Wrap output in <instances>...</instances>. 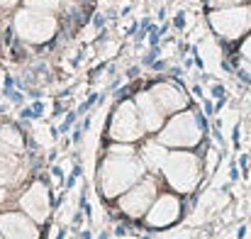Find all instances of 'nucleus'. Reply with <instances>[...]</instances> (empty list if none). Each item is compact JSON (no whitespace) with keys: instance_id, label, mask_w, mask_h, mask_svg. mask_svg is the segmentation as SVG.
<instances>
[{"instance_id":"nucleus-1","label":"nucleus","mask_w":251,"mask_h":239,"mask_svg":"<svg viewBox=\"0 0 251 239\" xmlns=\"http://www.w3.org/2000/svg\"><path fill=\"white\" fill-rule=\"evenodd\" d=\"M142 173H144L142 157H137L134 149L127 144H115L110 149L107 159L102 161V168H100L102 193L107 198H117V195L127 193L134 183H139Z\"/></svg>"},{"instance_id":"nucleus-2","label":"nucleus","mask_w":251,"mask_h":239,"mask_svg":"<svg viewBox=\"0 0 251 239\" xmlns=\"http://www.w3.org/2000/svg\"><path fill=\"white\" fill-rule=\"evenodd\" d=\"M164 176H166L168 186L178 193H190L195 190L198 181H200V161L198 157L188 154V152H173L168 154L164 163Z\"/></svg>"},{"instance_id":"nucleus-3","label":"nucleus","mask_w":251,"mask_h":239,"mask_svg":"<svg viewBox=\"0 0 251 239\" xmlns=\"http://www.w3.org/2000/svg\"><path fill=\"white\" fill-rule=\"evenodd\" d=\"M202 137V127L198 122V117L193 112H180L176 117H171L159 142L164 147H195Z\"/></svg>"},{"instance_id":"nucleus-4","label":"nucleus","mask_w":251,"mask_h":239,"mask_svg":"<svg viewBox=\"0 0 251 239\" xmlns=\"http://www.w3.org/2000/svg\"><path fill=\"white\" fill-rule=\"evenodd\" d=\"M212 29L225 39H237L247 29H251V7L249 5H234V7H220L210 15Z\"/></svg>"},{"instance_id":"nucleus-5","label":"nucleus","mask_w":251,"mask_h":239,"mask_svg":"<svg viewBox=\"0 0 251 239\" xmlns=\"http://www.w3.org/2000/svg\"><path fill=\"white\" fill-rule=\"evenodd\" d=\"M15 25H17L20 37L25 42H32V44H42V42H47L56 32L54 17L47 15V12H37V10H22V12H17Z\"/></svg>"},{"instance_id":"nucleus-6","label":"nucleus","mask_w":251,"mask_h":239,"mask_svg":"<svg viewBox=\"0 0 251 239\" xmlns=\"http://www.w3.org/2000/svg\"><path fill=\"white\" fill-rule=\"evenodd\" d=\"M144 132H147V130H144L142 120H139L137 105H132V103L120 105V110L115 112L112 125H110V137H112L115 142L129 144V142H137Z\"/></svg>"},{"instance_id":"nucleus-7","label":"nucleus","mask_w":251,"mask_h":239,"mask_svg":"<svg viewBox=\"0 0 251 239\" xmlns=\"http://www.w3.org/2000/svg\"><path fill=\"white\" fill-rule=\"evenodd\" d=\"M154 200H156V183L151 178H144V181L134 183L127 193H122L120 208L129 217H142V215L149 212V208H151Z\"/></svg>"},{"instance_id":"nucleus-8","label":"nucleus","mask_w":251,"mask_h":239,"mask_svg":"<svg viewBox=\"0 0 251 239\" xmlns=\"http://www.w3.org/2000/svg\"><path fill=\"white\" fill-rule=\"evenodd\" d=\"M178 215H180V200L176 195H159L147 212V225L149 227H168L178 220Z\"/></svg>"},{"instance_id":"nucleus-9","label":"nucleus","mask_w":251,"mask_h":239,"mask_svg":"<svg viewBox=\"0 0 251 239\" xmlns=\"http://www.w3.org/2000/svg\"><path fill=\"white\" fill-rule=\"evenodd\" d=\"M20 205H22V210H25L34 222H44V220L49 217V210H51V205H49V193H47V188H44L42 183L29 186V190L20 198Z\"/></svg>"},{"instance_id":"nucleus-10","label":"nucleus","mask_w":251,"mask_h":239,"mask_svg":"<svg viewBox=\"0 0 251 239\" xmlns=\"http://www.w3.org/2000/svg\"><path fill=\"white\" fill-rule=\"evenodd\" d=\"M0 235L2 239H39L37 225L20 212L0 215Z\"/></svg>"},{"instance_id":"nucleus-11","label":"nucleus","mask_w":251,"mask_h":239,"mask_svg":"<svg viewBox=\"0 0 251 239\" xmlns=\"http://www.w3.org/2000/svg\"><path fill=\"white\" fill-rule=\"evenodd\" d=\"M137 112H139V120L144 125L147 132H156L159 127H164V110L156 105V100L151 98V93H139L137 98Z\"/></svg>"},{"instance_id":"nucleus-12","label":"nucleus","mask_w":251,"mask_h":239,"mask_svg":"<svg viewBox=\"0 0 251 239\" xmlns=\"http://www.w3.org/2000/svg\"><path fill=\"white\" fill-rule=\"evenodd\" d=\"M149 93H151V98L156 100V105L164 112H176V110H180L188 103L185 95H183V90H178V85H173V83H159Z\"/></svg>"},{"instance_id":"nucleus-13","label":"nucleus","mask_w":251,"mask_h":239,"mask_svg":"<svg viewBox=\"0 0 251 239\" xmlns=\"http://www.w3.org/2000/svg\"><path fill=\"white\" fill-rule=\"evenodd\" d=\"M22 176V161L15 149H10L5 142L0 144V186L17 183Z\"/></svg>"},{"instance_id":"nucleus-14","label":"nucleus","mask_w":251,"mask_h":239,"mask_svg":"<svg viewBox=\"0 0 251 239\" xmlns=\"http://www.w3.org/2000/svg\"><path fill=\"white\" fill-rule=\"evenodd\" d=\"M139 157L144 161V166H149L151 171H159V168H164V163H166L168 152H166V147L156 139V142H147V144L142 147Z\"/></svg>"},{"instance_id":"nucleus-15","label":"nucleus","mask_w":251,"mask_h":239,"mask_svg":"<svg viewBox=\"0 0 251 239\" xmlns=\"http://www.w3.org/2000/svg\"><path fill=\"white\" fill-rule=\"evenodd\" d=\"M59 5H61V0H27V7H29V10H37V12L56 10Z\"/></svg>"},{"instance_id":"nucleus-16","label":"nucleus","mask_w":251,"mask_h":239,"mask_svg":"<svg viewBox=\"0 0 251 239\" xmlns=\"http://www.w3.org/2000/svg\"><path fill=\"white\" fill-rule=\"evenodd\" d=\"M212 7H234V5H242V2H247V0H207Z\"/></svg>"},{"instance_id":"nucleus-17","label":"nucleus","mask_w":251,"mask_h":239,"mask_svg":"<svg viewBox=\"0 0 251 239\" xmlns=\"http://www.w3.org/2000/svg\"><path fill=\"white\" fill-rule=\"evenodd\" d=\"M242 54H244V56H247V59L251 61V34L247 37V42L242 44Z\"/></svg>"},{"instance_id":"nucleus-18","label":"nucleus","mask_w":251,"mask_h":239,"mask_svg":"<svg viewBox=\"0 0 251 239\" xmlns=\"http://www.w3.org/2000/svg\"><path fill=\"white\" fill-rule=\"evenodd\" d=\"M242 76L247 80H251V64H247V61H242Z\"/></svg>"},{"instance_id":"nucleus-19","label":"nucleus","mask_w":251,"mask_h":239,"mask_svg":"<svg viewBox=\"0 0 251 239\" xmlns=\"http://www.w3.org/2000/svg\"><path fill=\"white\" fill-rule=\"evenodd\" d=\"M22 0H0V7H15V5H20Z\"/></svg>"},{"instance_id":"nucleus-20","label":"nucleus","mask_w":251,"mask_h":239,"mask_svg":"<svg viewBox=\"0 0 251 239\" xmlns=\"http://www.w3.org/2000/svg\"><path fill=\"white\" fill-rule=\"evenodd\" d=\"M0 203H5V190L0 188Z\"/></svg>"},{"instance_id":"nucleus-21","label":"nucleus","mask_w":251,"mask_h":239,"mask_svg":"<svg viewBox=\"0 0 251 239\" xmlns=\"http://www.w3.org/2000/svg\"><path fill=\"white\" fill-rule=\"evenodd\" d=\"M0 239H2V235H0Z\"/></svg>"}]
</instances>
